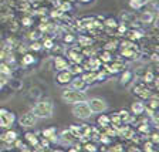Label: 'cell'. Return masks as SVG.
Masks as SVG:
<instances>
[{"mask_svg":"<svg viewBox=\"0 0 159 152\" xmlns=\"http://www.w3.org/2000/svg\"><path fill=\"white\" fill-rule=\"evenodd\" d=\"M37 122V118L33 115V113H27L23 114V115L19 118V124L21 127H26V128H30V127H34Z\"/></svg>","mask_w":159,"mask_h":152,"instance_id":"obj_6","label":"cell"},{"mask_svg":"<svg viewBox=\"0 0 159 152\" xmlns=\"http://www.w3.org/2000/svg\"><path fill=\"white\" fill-rule=\"evenodd\" d=\"M61 98L68 104H77V103H83L87 101L88 97H87L85 91H80V90H74V88H66L63 90V94H61Z\"/></svg>","mask_w":159,"mask_h":152,"instance_id":"obj_2","label":"cell"},{"mask_svg":"<svg viewBox=\"0 0 159 152\" xmlns=\"http://www.w3.org/2000/svg\"><path fill=\"white\" fill-rule=\"evenodd\" d=\"M153 19H155V14L152 12H142L141 16H139V21L143 24H151L153 21Z\"/></svg>","mask_w":159,"mask_h":152,"instance_id":"obj_14","label":"cell"},{"mask_svg":"<svg viewBox=\"0 0 159 152\" xmlns=\"http://www.w3.org/2000/svg\"><path fill=\"white\" fill-rule=\"evenodd\" d=\"M97 122H98V125H99V127H102V128H107V127L111 125V124H109V117H108V115H105V114H102L101 117H98Z\"/></svg>","mask_w":159,"mask_h":152,"instance_id":"obj_21","label":"cell"},{"mask_svg":"<svg viewBox=\"0 0 159 152\" xmlns=\"http://www.w3.org/2000/svg\"><path fill=\"white\" fill-rule=\"evenodd\" d=\"M43 47H44V48H47V50H51V48H53V40H51V39H46V40H44Z\"/></svg>","mask_w":159,"mask_h":152,"instance_id":"obj_31","label":"cell"},{"mask_svg":"<svg viewBox=\"0 0 159 152\" xmlns=\"http://www.w3.org/2000/svg\"><path fill=\"white\" fill-rule=\"evenodd\" d=\"M54 152H64V151H61V149H58V151H54Z\"/></svg>","mask_w":159,"mask_h":152,"instance_id":"obj_45","label":"cell"},{"mask_svg":"<svg viewBox=\"0 0 159 152\" xmlns=\"http://www.w3.org/2000/svg\"><path fill=\"white\" fill-rule=\"evenodd\" d=\"M73 114H74V117H75V118H80V119H88L89 117L93 115V113H91V109H89L87 101L74 104Z\"/></svg>","mask_w":159,"mask_h":152,"instance_id":"obj_3","label":"cell"},{"mask_svg":"<svg viewBox=\"0 0 159 152\" xmlns=\"http://www.w3.org/2000/svg\"><path fill=\"white\" fill-rule=\"evenodd\" d=\"M104 26L108 27V29H115L116 26H118V21H116L115 19H112V17H109V19H105L104 20Z\"/></svg>","mask_w":159,"mask_h":152,"instance_id":"obj_24","label":"cell"},{"mask_svg":"<svg viewBox=\"0 0 159 152\" xmlns=\"http://www.w3.org/2000/svg\"><path fill=\"white\" fill-rule=\"evenodd\" d=\"M78 43H80V46H83V47H91L93 46V40H91V37H87V36H84V34H80L78 36Z\"/></svg>","mask_w":159,"mask_h":152,"instance_id":"obj_18","label":"cell"},{"mask_svg":"<svg viewBox=\"0 0 159 152\" xmlns=\"http://www.w3.org/2000/svg\"><path fill=\"white\" fill-rule=\"evenodd\" d=\"M68 70L73 76H80V74H83V67H81V64H71V66L68 67Z\"/></svg>","mask_w":159,"mask_h":152,"instance_id":"obj_22","label":"cell"},{"mask_svg":"<svg viewBox=\"0 0 159 152\" xmlns=\"http://www.w3.org/2000/svg\"><path fill=\"white\" fill-rule=\"evenodd\" d=\"M70 134L73 136H75L77 139H80L81 136H83V132H81V127H78V125H71V127H68V129H67Z\"/></svg>","mask_w":159,"mask_h":152,"instance_id":"obj_17","label":"cell"},{"mask_svg":"<svg viewBox=\"0 0 159 152\" xmlns=\"http://www.w3.org/2000/svg\"><path fill=\"white\" fill-rule=\"evenodd\" d=\"M23 24H24V26H30V24H31V19H30V17H24V19H23Z\"/></svg>","mask_w":159,"mask_h":152,"instance_id":"obj_38","label":"cell"},{"mask_svg":"<svg viewBox=\"0 0 159 152\" xmlns=\"http://www.w3.org/2000/svg\"><path fill=\"white\" fill-rule=\"evenodd\" d=\"M131 78H132V73L129 71V70H126V71H124L122 73V77H121V84H126L131 81Z\"/></svg>","mask_w":159,"mask_h":152,"instance_id":"obj_25","label":"cell"},{"mask_svg":"<svg viewBox=\"0 0 159 152\" xmlns=\"http://www.w3.org/2000/svg\"><path fill=\"white\" fill-rule=\"evenodd\" d=\"M87 104H88L89 109L93 114H98V113H104L108 109V104H107L105 99L102 98H91V99H87Z\"/></svg>","mask_w":159,"mask_h":152,"instance_id":"obj_4","label":"cell"},{"mask_svg":"<svg viewBox=\"0 0 159 152\" xmlns=\"http://www.w3.org/2000/svg\"><path fill=\"white\" fill-rule=\"evenodd\" d=\"M152 60L153 61H156V60H158V56H156V54H152Z\"/></svg>","mask_w":159,"mask_h":152,"instance_id":"obj_42","label":"cell"},{"mask_svg":"<svg viewBox=\"0 0 159 152\" xmlns=\"http://www.w3.org/2000/svg\"><path fill=\"white\" fill-rule=\"evenodd\" d=\"M74 78V76L71 73H70V70H63V71H58V74H57L56 80L58 84H70V81Z\"/></svg>","mask_w":159,"mask_h":152,"instance_id":"obj_8","label":"cell"},{"mask_svg":"<svg viewBox=\"0 0 159 152\" xmlns=\"http://www.w3.org/2000/svg\"><path fill=\"white\" fill-rule=\"evenodd\" d=\"M158 141H159L158 134H152V141H151V142H152V144H158Z\"/></svg>","mask_w":159,"mask_h":152,"instance_id":"obj_39","label":"cell"},{"mask_svg":"<svg viewBox=\"0 0 159 152\" xmlns=\"http://www.w3.org/2000/svg\"><path fill=\"white\" fill-rule=\"evenodd\" d=\"M143 111H145V104L143 103H141V101L132 103V105H131V113H132L134 115H142Z\"/></svg>","mask_w":159,"mask_h":152,"instance_id":"obj_13","label":"cell"},{"mask_svg":"<svg viewBox=\"0 0 159 152\" xmlns=\"http://www.w3.org/2000/svg\"><path fill=\"white\" fill-rule=\"evenodd\" d=\"M30 48H31V50H36V51H39V50L43 48V46H41L39 41H33V43H31V46H30Z\"/></svg>","mask_w":159,"mask_h":152,"instance_id":"obj_34","label":"cell"},{"mask_svg":"<svg viewBox=\"0 0 159 152\" xmlns=\"http://www.w3.org/2000/svg\"><path fill=\"white\" fill-rule=\"evenodd\" d=\"M152 146H153V144L151 142V141H149V142H145V144H143V151H145V152H152L153 151Z\"/></svg>","mask_w":159,"mask_h":152,"instance_id":"obj_32","label":"cell"},{"mask_svg":"<svg viewBox=\"0 0 159 152\" xmlns=\"http://www.w3.org/2000/svg\"><path fill=\"white\" fill-rule=\"evenodd\" d=\"M81 78L85 81V84H91L95 81V71H87V73H83Z\"/></svg>","mask_w":159,"mask_h":152,"instance_id":"obj_19","label":"cell"},{"mask_svg":"<svg viewBox=\"0 0 159 152\" xmlns=\"http://www.w3.org/2000/svg\"><path fill=\"white\" fill-rule=\"evenodd\" d=\"M26 139L29 141L31 145H39V139L36 138V135L34 134H31V132H27L26 134Z\"/></svg>","mask_w":159,"mask_h":152,"instance_id":"obj_26","label":"cell"},{"mask_svg":"<svg viewBox=\"0 0 159 152\" xmlns=\"http://www.w3.org/2000/svg\"><path fill=\"white\" fill-rule=\"evenodd\" d=\"M14 121H16V117L13 113H10L4 108L0 109V128H9Z\"/></svg>","mask_w":159,"mask_h":152,"instance_id":"obj_5","label":"cell"},{"mask_svg":"<svg viewBox=\"0 0 159 152\" xmlns=\"http://www.w3.org/2000/svg\"><path fill=\"white\" fill-rule=\"evenodd\" d=\"M68 152H80V149L75 146V148H70V149H68Z\"/></svg>","mask_w":159,"mask_h":152,"instance_id":"obj_41","label":"cell"},{"mask_svg":"<svg viewBox=\"0 0 159 152\" xmlns=\"http://www.w3.org/2000/svg\"><path fill=\"white\" fill-rule=\"evenodd\" d=\"M2 87H3V83H2V81H0V90H2Z\"/></svg>","mask_w":159,"mask_h":152,"instance_id":"obj_44","label":"cell"},{"mask_svg":"<svg viewBox=\"0 0 159 152\" xmlns=\"http://www.w3.org/2000/svg\"><path fill=\"white\" fill-rule=\"evenodd\" d=\"M126 152H141V151H139L136 146H129V148L126 149Z\"/></svg>","mask_w":159,"mask_h":152,"instance_id":"obj_40","label":"cell"},{"mask_svg":"<svg viewBox=\"0 0 159 152\" xmlns=\"http://www.w3.org/2000/svg\"><path fill=\"white\" fill-rule=\"evenodd\" d=\"M84 148H85L87 152H97V151H98V149H97V146H95V144H93V142H87Z\"/></svg>","mask_w":159,"mask_h":152,"instance_id":"obj_29","label":"cell"},{"mask_svg":"<svg viewBox=\"0 0 159 152\" xmlns=\"http://www.w3.org/2000/svg\"><path fill=\"white\" fill-rule=\"evenodd\" d=\"M138 131H141V132H149V127L146 124H142V125L138 127Z\"/></svg>","mask_w":159,"mask_h":152,"instance_id":"obj_37","label":"cell"},{"mask_svg":"<svg viewBox=\"0 0 159 152\" xmlns=\"http://www.w3.org/2000/svg\"><path fill=\"white\" fill-rule=\"evenodd\" d=\"M0 139H2V141H4L6 144L16 142L17 132H16V131H11V129H9V131H6L4 134H2V135H0Z\"/></svg>","mask_w":159,"mask_h":152,"instance_id":"obj_12","label":"cell"},{"mask_svg":"<svg viewBox=\"0 0 159 152\" xmlns=\"http://www.w3.org/2000/svg\"><path fill=\"white\" fill-rule=\"evenodd\" d=\"M142 37H143V34H142L141 30L134 29V30H129L128 31V40H131V41H134V40H139V39H142Z\"/></svg>","mask_w":159,"mask_h":152,"instance_id":"obj_16","label":"cell"},{"mask_svg":"<svg viewBox=\"0 0 159 152\" xmlns=\"http://www.w3.org/2000/svg\"><path fill=\"white\" fill-rule=\"evenodd\" d=\"M116 47V41H111V43H107L105 47H104V50H107V51H111L112 48H115Z\"/></svg>","mask_w":159,"mask_h":152,"instance_id":"obj_33","label":"cell"},{"mask_svg":"<svg viewBox=\"0 0 159 152\" xmlns=\"http://www.w3.org/2000/svg\"><path fill=\"white\" fill-rule=\"evenodd\" d=\"M135 94H138L142 99H148L151 97V91L149 88L145 85V84H139V85L135 87Z\"/></svg>","mask_w":159,"mask_h":152,"instance_id":"obj_11","label":"cell"},{"mask_svg":"<svg viewBox=\"0 0 159 152\" xmlns=\"http://www.w3.org/2000/svg\"><path fill=\"white\" fill-rule=\"evenodd\" d=\"M70 85H71V88L74 90H80V91H84V90L88 87V84H85V81H84L81 77H75V78H73L71 81H70Z\"/></svg>","mask_w":159,"mask_h":152,"instance_id":"obj_10","label":"cell"},{"mask_svg":"<svg viewBox=\"0 0 159 152\" xmlns=\"http://www.w3.org/2000/svg\"><path fill=\"white\" fill-rule=\"evenodd\" d=\"M74 40H75V37H74L73 34H66V36H64V41H66V43H73Z\"/></svg>","mask_w":159,"mask_h":152,"instance_id":"obj_36","label":"cell"},{"mask_svg":"<svg viewBox=\"0 0 159 152\" xmlns=\"http://www.w3.org/2000/svg\"><path fill=\"white\" fill-rule=\"evenodd\" d=\"M0 74H4V76H11V68H9L7 64H0Z\"/></svg>","mask_w":159,"mask_h":152,"instance_id":"obj_27","label":"cell"},{"mask_svg":"<svg viewBox=\"0 0 159 152\" xmlns=\"http://www.w3.org/2000/svg\"><path fill=\"white\" fill-rule=\"evenodd\" d=\"M66 2H73V0H66Z\"/></svg>","mask_w":159,"mask_h":152,"instance_id":"obj_46","label":"cell"},{"mask_svg":"<svg viewBox=\"0 0 159 152\" xmlns=\"http://www.w3.org/2000/svg\"><path fill=\"white\" fill-rule=\"evenodd\" d=\"M61 139H63L64 145H75V141H77L75 136H73L68 131H64L63 135H61Z\"/></svg>","mask_w":159,"mask_h":152,"instance_id":"obj_15","label":"cell"},{"mask_svg":"<svg viewBox=\"0 0 159 152\" xmlns=\"http://www.w3.org/2000/svg\"><path fill=\"white\" fill-rule=\"evenodd\" d=\"M145 4H148V0H131V2H129V6L135 10L141 9V7L145 6Z\"/></svg>","mask_w":159,"mask_h":152,"instance_id":"obj_23","label":"cell"},{"mask_svg":"<svg viewBox=\"0 0 159 152\" xmlns=\"http://www.w3.org/2000/svg\"><path fill=\"white\" fill-rule=\"evenodd\" d=\"M83 57L84 56L77 47H73V48L68 50V61L71 64H81L83 63Z\"/></svg>","mask_w":159,"mask_h":152,"instance_id":"obj_7","label":"cell"},{"mask_svg":"<svg viewBox=\"0 0 159 152\" xmlns=\"http://www.w3.org/2000/svg\"><path fill=\"white\" fill-rule=\"evenodd\" d=\"M54 67H56V70H58V71L68 70L70 61H68V60H66L64 57H61V56H57L56 58H54Z\"/></svg>","mask_w":159,"mask_h":152,"instance_id":"obj_9","label":"cell"},{"mask_svg":"<svg viewBox=\"0 0 159 152\" xmlns=\"http://www.w3.org/2000/svg\"><path fill=\"white\" fill-rule=\"evenodd\" d=\"M99 60H101V61H102V63H111V61H112V54H111V51H107V50H104L102 53L99 54V57H98Z\"/></svg>","mask_w":159,"mask_h":152,"instance_id":"obj_20","label":"cell"},{"mask_svg":"<svg viewBox=\"0 0 159 152\" xmlns=\"http://www.w3.org/2000/svg\"><path fill=\"white\" fill-rule=\"evenodd\" d=\"M80 2H83V3H88V2H91V0H80Z\"/></svg>","mask_w":159,"mask_h":152,"instance_id":"obj_43","label":"cell"},{"mask_svg":"<svg viewBox=\"0 0 159 152\" xmlns=\"http://www.w3.org/2000/svg\"><path fill=\"white\" fill-rule=\"evenodd\" d=\"M40 37H41L40 31H31V33H30V39L34 40V41H37V39H40Z\"/></svg>","mask_w":159,"mask_h":152,"instance_id":"obj_35","label":"cell"},{"mask_svg":"<svg viewBox=\"0 0 159 152\" xmlns=\"http://www.w3.org/2000/svg\"><path fill=\"white\" fill-rule=\"evenodd\" d=\"M53 111H54L53 101L50 98H46V99L39 101L34 105L31 113H33V115L36 118H50V117H53Z\"/></svg>","mask_w":159,"mask_h":152,"instance_id":"obj_1","label":"cell"},{"mask_svg":"<svg viewBox=\"0 0 159 152\" xmlns=\"http://www.w3.org/2000/svg\"><path fill=\"white\" fill-rule=\"evenodd\" d=\"M155 78H156V77L153 76L152 71H146L145 76H143V81H145V83H152Z\"/></svg>","mask_w":159,"mask_h":152,"instance_id":"obj_28","label":"cell"},{"mask_svg":"<svg viewBox=\"0 0 159 152\" xmlns=\"http://www.w3.org/2000/svg\"><path fill=\"white\" fill-rule=\"evenodd\" d=\"M34 63V57L33 56H30V54H26V56L23 57V64L24 66H29V64Z\"/></svg>","mask_w":159,"mask_h":152,"instance_id":"obj_30","label":"cell"}]
</instances>
